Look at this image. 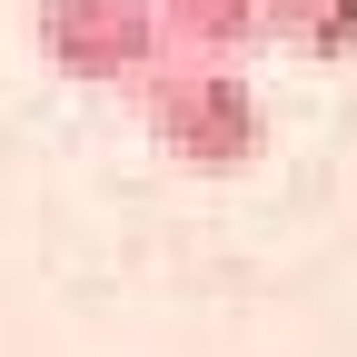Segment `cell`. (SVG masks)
I'll return each instance as SVG.
<instances>
[{"mask_svg": "<svg viewBox=\"0 0 357 357\" xmlns=\"http://www.w3.org/2000/svg\"><path fill=\"white\" fill-rule=\"evenodd\" d=\"M139 119H149V139H159V159H178V169H248L258 149H268V109H258V89L229 70V60H149L139 79Z\"/></svg>", "mask_w": 357, "mask_h": 357, "instance_id": "cell-1", "label": "cell"}, {"mask_svg": "<svg viewBox=\"0 0 357 357\" xmlns=\"http://www.w3.org/2000/svg\"><path fill=\"white\" fill-rule=\"evenodd\" d=\"M40 50L79 89H129L159 60V20L149 0H40Z\"/></svg>", "mask_w": 357, "mask_h": 357, "instance_id": "cell-2", "label": "cell"}, {"mask_svg": "<svg viewBox=\"0 0 357 357\" xmlns=\"http://www.w3.org/2000/svg\"><path fill=\"white\" fill-rule=\"evenodd\" d=\"M169 60H238L258 40V0H149Z\"/></svg>", "mask_w": 357, "mask_h": 357, "instance_id": "cell-3", "label": "cell"}, {"mask_svg": "<svg viewBox=\"0 0 357 357\" xmlns=\"http://www.w3.org/2000/svg\"><path fill=\"white\" fill-rule=\"evenodd\" d=\"M258 40H298L307 60L357 50V0H258Z\"/></svg>", "mask_w": 357, "mask_h": 357, "instance_id": "cell-4", "label": "cell"}]
</instances>
